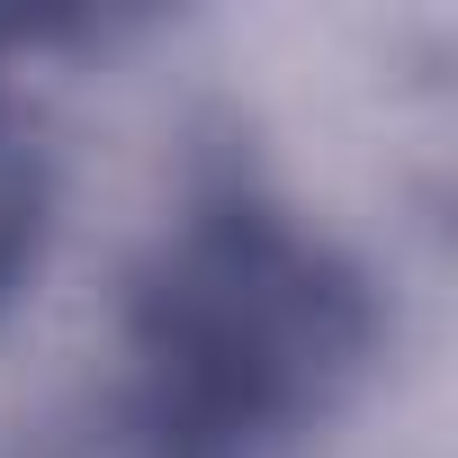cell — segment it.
Returning a JSON list of instances; mask_svg holds the SVG:
<instances>
[{
	"instance_id": "obj_1",
	"label": "cell",
	"mask_w": 458,
	"mask_h": 458,
	"mask_svg": "<svg viewBox=\"0 0 458 458\" xmlns=\"http://www.w3.org/2000/svg\"><path fill=\"white\" fill-rule=\"evenodd\" d=\"M351 351V306L342 288L315 279L306 252L234 234L207 243L180 288L162 297V386L207 422V431H261L297 413L324 369Z\"/></svg>"
},
{
	"instance_id": "obj_2",
	"label": "cell",
	"mask_w": 458,
	"mask_h": 458,
	"mask_svg": "<svg viewBox=\"0 0 458 458\" xmlns=\"http://www.w3.org/2000/svg\"><path fill=\"white\" fill-rule=\"evenodd\" d=\"M28 261H37V162L0 126V297L28 279Z\"/></svg>"
}]
</instances>
